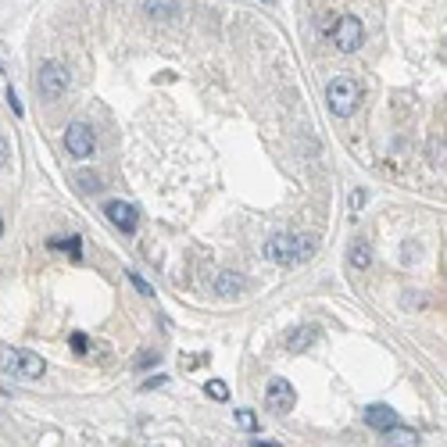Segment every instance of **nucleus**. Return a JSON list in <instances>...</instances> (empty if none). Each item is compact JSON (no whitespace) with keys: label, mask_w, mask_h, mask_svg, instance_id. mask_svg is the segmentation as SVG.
Masks as SVG:
<instances>
[{"label":"nucleus","mask_w":447,"mask_h":447,"mask_svg":"<svg viewBox=\"0 0 447 447\" xmlns=\"http://www.w3.org/2000/svg\"><path fill=\"white\" fill-rule=\"evenodd\" d=\"M129 283L136 286V293H140V297H154V286H151V283H147L143 276H136V272H129Z\"/></svg>","instance_id":"dca6fc26"},{"label":"nucleus","mask_w":447,"mask_h":447,"mask_svg":"<svg viewBox=\"0 0 447 447\" xmlns=\"http://www.w3.org/2000/svg\"><path fill=\"white\" fill-rule=\"evenodd\" d=\"M0 240H4V219H0Z\"/></svg>","instance_id":"b1692460"},{"label":"nucleus","mask_w":447,"mask_h":447,"mask_svg":"<svg viewBox=\"0 0 447 447\" xmlns=\"http://www.w3.org/2000/svg\"><path fill=\"white\" fill-rule=\"evenodd\" d=\"M104 215H108V222L118 233H126V236H133L140 229V212H136V204H129V200H108Z\"/></svg>","instance_id":"423d86ee"},{"label":"nucleus","mask_w":447,"mask_h":447,"mask_svg":"<svg viewBox=\"0 0 447 447\" xmlns=\"http://www.w3.org/2000/svg\"><path fill=\"white\" fill-rule=\"evenodd\" d=\"M347 258H351L354 268H369V265H372V247H369L365 240H354L351 251H347Z\"/></svg>","instance_id":"9b49d317"},{"label":"nucleus","mask_w":447,"mask_h":447,"mask_svg":"<svg viewBox=\"0 0 447 447\" xmlns=\"http://www.w3.org/2000/svg\"><path fill=\"white\" fill-rule=\"evenodd\" d=\"M50 251H68L75 261L82 258V244H79V236H54V240L47 244Z\"/></svg>","instance_id":"f8f14e48"},{"label":"nucleus","mask_w":447,"mask_h":447,"mask_svg":"<svg viewBox=\"0 0 447 447\" xmlns=\"http://www.w3.org/2000/svg\"><path fill=\"white\" fill-rule=\"evenodd\" d=\"M65 151H68L72 158L86 161L89 154L97 151V140H94V129H89L86 122H72V126L65 129Z\"/></svg>","instance_id":"39448f33"},{"label":"nucleus","mask_w":447,"mask_h":447,"mask_svg":"<svg viewBox=\"0 0 447 447\" xmlns=\"http://www.w3.org/2000/svg\"><path fill=\"white\" fill-rule=\"evenodd\" d=\"M165 383H168L165 376H154V379H147V383H143V390H154V386H165Z\"/></svg>","instance_id":"aec40b11"},{"label":"nucleus","mask_w":447,"mask_h":447,"mask_svg":"<svg viewBox=\"0 0 447 447\" xmlns=\"http://www.w3.org/2000/svg\"><path fill=\"white\" fill-rule=\"evenodd\" d=\"M8 158H11V143H8L4 136H0V168L8 165Z\"/></svg>","instance_id":"a211bd4d"},{"label":"nucleus","mask_w":447,"mask_h":447,"mask_svg":"<svg viewBox=\"0 0 447 447\" xmlns=\"http://www.w3.org/2000/svg\"><path fill=\"white\" fill-rule=\"evenodd\" d=\"M47 372V362L36 351H18V376L22 379H40Z\"/></svg>","instance_id":"1a4fd4ad"},{"label":"nucleus","mask_w":447,"mask_h":447,"mask_svg":"<svg viewBox=\"0 0 447 447\" xmlns=\"http://www.w3.org/2000/svg\"><path fill=\"white\" fill-rule=\"evenodd\" d=\"M72 347L82 354V351H86V337H82V333H72Z\"/></svg>","instance_id":"412c9836"},{"label":"nucleus","mask_w":447,"mask_h":447,"mask_svg":"<svg viewBox=\"0 0 447 447\" xmlns=\"http://www.w3.org/2000/svg\"><path fill=\"white\" fill-rule=\"evenodd\" d=\"M265 404L272 415H290L293 404H297V390L286 383V379H272L265 386Z\"/></svg>","instance_id":"0eeeda50"},{"label":"nucleus","mask_w":447,"mask_h":447,"mask_svg":"<svg viewBox=\"0 0 447 447\" xmlns=\"http://www.w3.org/2000/svg\"><path fill=\"white\" fill-rule=\"evenodd\" d=\"M204 390H207V397H212V401H226V397H229V386H226L222 379H212Z\"/></svg>","instance_id":"2eb2a0df"},{"label":"nucleus","mask_w":447,"mask_h":447,"mask_svg":"<svg viewBox=\"0 0 447 447\" xmlns=\"http://www.w3.org/2000/svg\"><path fill=\"white\" fill-rule=\"evenodd\" d=\"M362 204H365V193H362V190H358V193H351V207H354V212H358Z\"/></svg>","instance_id":"4be33fe9"},{"label":"nucleus","mask_w":447,"mask_h":447,"mask_svg":"<svg viewBox=\"0 0 447 447\" xmlns=\"http://www.w3.org/2000/svg\"><path fill=\"white\" fill-rule=\"evenodd\" d=\"M365 423H369L376 433H386V430L401 426L397 411H394V408H386V404H372V408H365Z\"/></svg>","instance_id":"6e6552de"},{"label":"nucleus","mask_w":447,"mask_h":447,"mask_svg":"<svg viewBox=\"0 0 447 447\" xmlns=\"http://www.w3.org/2000/svg\"><path fill=\"white\" fill-rule=\"evenodd\" d=\"M8 104H11V111H15V115H22V101H18L15 89H8Z\"/></svg>","instance_id":"6ab92c4d"},{"label":"nucleus","mask_w":447,"mask_h":447,"mask_svg":"<svg viewBox=\"0 0 447 447\" xmlns=\"http://www.w3.org/2000/svg\"><path fill=\"white\" fill-rule=\"evenodd\" d=\"M158 358H161V354H151V351H143V358H140L136 365H151V362H158Z\"/></svg>","instance_id":"5701e85b"},{"label":"nucleus","mask_w":447,"mask_h":447,"mask_svg":"<svg viewBox=\"0 0 447 447\" xmlns=\"http://www.w3.org/2000/svg\"><path fill=\"white\" fill-rule=\"evenodd\" d=\"M236 423H240L247 433H254V430H258V419H254L251 411H236Z\"/></svg>","instance_id":"f3484780"},{"label":"nucleus","mask_w":447,"mask_h":447,"mask_svg":"<svg viewBox=\"0 0 447 447\" xmlns=\"http://www.w3.org/2000/svg\"><path fill=\"white\" fill-rule=\"evenodd\" d=\"M330 40H333V47H337L340 54H354L358 47H362V40H365V25L358 22L354 15H344V18L333 25Z\"/></svg>","instance_id":"20e7f679"},{"label":"nucleus","mask_w":447,"mask_h":447,"mask_svg":"<svg viewBox=\"0 0 447 447\" xmlns=\"http://www.w3.org/2000/svg\"><path fill=\"white\" fill-rule=\"evenodd\" d=\"M315 251H318V240H315V236H293V233H279V236H272V240L265 244V258L276 261V265H283V268L315 258Z\"/></svg>","instance_id":"f257e3e1"},{"label":"nucleus","mask_w":447,"mask_h":447,"mask_svg":"<svg viewBox=\"0 0 447 447\" xmlns=\"http://www.w3.org/2000/svg\"><path fill=\"white\" fill-rule=\"evenodd\" d=\"M315 337H318V333L308 325V330H301V333H290V337H286V347H290V351H305V347L315 344Z\"/></svg>","instance_id":"4468645a"},{"label":"nucleus","mask_w":447,"mask_h":447,"mask_svg":"<svg viewBox=\"0 0 447 447\" xmlns=\"http://www.w3.org/2000/svg\"><path fill=\"white\" fill-rule=\"evenodd\" d=\"M0 372L4 376H18V351L0 344Z\"/></svg>","instance_id":"ddd939ff"},{"label":"nucleus","mask_w":447,"mask_h":447,"mask_svg":"<svg viewBox=\"0 0 447 447\" xmlns=\"http://www.w3.org/2000/svg\"><path fill=\"white\" fill-rule=\"evenodd\" d=\"M325 104L337 118H351L358 108V82L354 79H333L325 86Z\"/></svg>","instance_id":"f03ea898"},{"label":"nucleus","mask_w":447,"mask_h":447,"mask_svg":"<svg viewBox=\"0 0 447 447\" xmlns=\"http://www.w3.org/2000/svg\"><path fill=\"white\" fill-rule=\"evenodd\" d=\"M215 293H219V297H240V293H244V279L236 276V272H222V276L215 279Z\"/></svg>","instance_id":"9d476101"},{"label":"nucleus","mask_w":447,"mask_h":447,"mask_svg":"<svg viewBox=\"0 0 447 447\" xmlns=\"http://www.w3.org/2000/svg\"><path fill=\"white\" fill-rule=\"evenodd\" d=\"M36 86H40V94L47 101H57V97H65L68 94V86H72V75L61 61H47L40 65V75H36Z\"/></svg>","instance_id":"7ed1b4c3"}]
</instances>
